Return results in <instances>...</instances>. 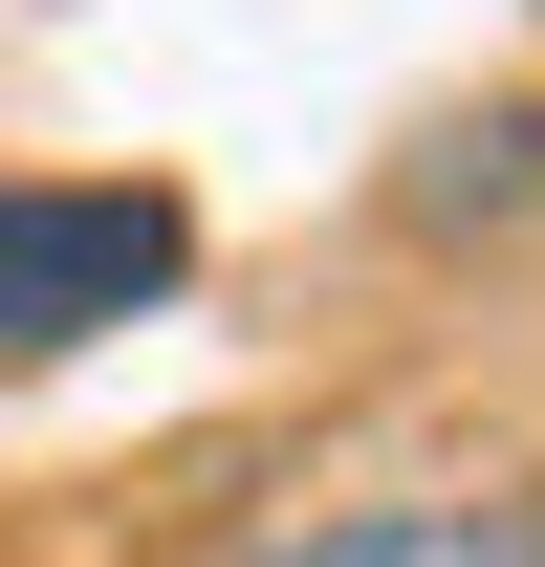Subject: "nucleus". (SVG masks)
Segmentation results:
<instances>
[{
    "mask_svg": "<svg viewBox=\"0 0 545 567\" xmlns=\"http://www.w3.org/2000/svg\"><path fill=\"white\" fill-rule=\"evenodd\" d=\"M175 284H197V197L175 175H0V371L110 350Z\"/></svg>",
    "mask_w": 545,
    "mask_h": 567,
    "instance_id": "nucleus-1",
    "label": "nucleus"
},
{
    "mask_svg": "<svg viewBox=\"0 0 545 567\" xmlns=\"http://www.w3.org/2000/svg\"><path fill=\"white\" fill-rule=\"evenodd\" d=\"M371 218L414 262H524L545 240V87H436L393 132V175H371Z\"/></svg>",
    "mask_w": 545,
    "mask_h": 567,
    "instance_id": "nucleus-2",
    "label": "nucleus"
},
{
    "mask_svg": "<svg viewBox=\"0 0 545 567\" xmlns=\"http://www.w3.org/2000/svg\"><path fill=\"white\" fill-rule=\"evenodd\" d=\"M240 567H545V481H502V502H328V524H263Z\"/></svg>",
    "mask_w": 545,
    "mask_h": 567,
    "instance_id": "nucleus-3",
    "label": "nucleus"
}]
</instances>
